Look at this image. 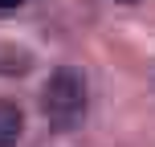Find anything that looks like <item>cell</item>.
I'll return each mask as SVG.
<instances>
[{"instance_id": "cell-1", "label": "cell", "mask_w": 155, "mask_h": 147, "mask_svg": "<svg viewBox=\"0 0 155 147\" xmlns=\"http://www.w3.org/2000/svg\"><path fill=\"white\" fill-rule=\"evenodd\" d=\"M41 115L57 127H70L86 115V74L74 70V65H61V70L49 74L45 90H41Z\"/></svg>"}, {"instance_id": "cell-2", "label": "cell", "mask_w": 155, "mask_h": 147, "mask_svg": "<svg viewBox=\"0 0 155 147\" xmlns=\"http://www.w3.org/2000/svg\"><path fill=\"white\" fill-rule=\"evenodd\" d=\"M21 131H25V115H21V106L0 98V147H12L16 139H21Z\"/></svg>"}, {"instance_id": "cell-3", "label": "cell", "mask_w": 155, "mask_h": 147, "mask_svg": "<svg viewBox=\"0 0 155 147\" xmlns=\"http://www.w3.org/2000/svg\"><path fill=\"white\" fill-rule=\"evenodd\" d=\"M16 4H25V0H0V8H16Z\"/></svg>"}, {"instance_id": "cell-4", "label": "cell", "mask_w": 155, "mask_h": 147, "mask_svg": "<svg viewBox=\"0 0 155 147\" xmlns=\"http://www.w3.org/2000/svg\"><path fill=\"white\" fill-rule=\"evenodd\" d=\"M118 4H131V0H118Z\"/></svg>"}]
</instances>
